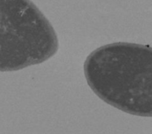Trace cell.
Masks as SVG:
<instances>
[{"instance_id": "obj_1", "label": "cell", "mask_w": 152, "mask_h": 134, "mask_svg": "<svg viewBox=\"0 0 152 134\" xmlns=\"http://www.w3.org/2000/svg\"><path fill=\"white\" fill-rule=\"evenodd\" d=\"M91 90L126 113L151 116L152 50L148 45L115 42L94 50L84 64Z\"/></svg>"}, {"instance_id": "obj_2", "label": "cell", "mask_w": 152, "mask_h": 134, "mask_svg": "<svg viewBox=\"0 0 152 134\" xmlns=\"http://www.w3.org/2000/svg\"><path fill=\"white\" fill-rule=\"evenodd\" d=\"M59 48L57 35L31 0H0V71L45 62Z\"/></svg>"}]
</instances>
